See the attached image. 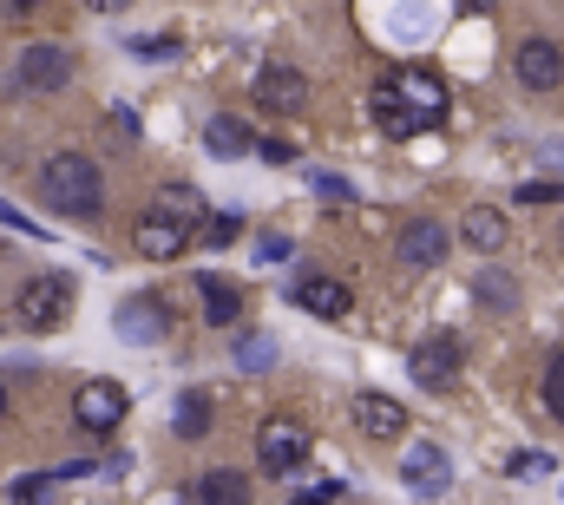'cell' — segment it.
<instances>
[{"label": "cell", "mask_w": 564, "mask_h": 505, "mask_svg": "<svg viewBox=\"0 0 564 505\" xmlns=\"http://www.w3.org/2000/svg\"><path fill=\"white\" fill-rule=\"evenodd\" d=\"M40 191H46V204L66 211V217H99V211H106V184H99V164H93L86 151H59V158H46Z\"/></svg>", "instance_id": "1"}, {"label": "cell", "mask_w": 564, "mask_h": 505, "mask_svg": "<svg viewBox=\"0 0 564 505\" xmlns=\"http://www.w3.org/2000/svg\"><path fill=\"white\" fill-rule=\"evenodd\" d=\"M302 460H308V427L289 420V413H270V420L257 427V466L276 473V480H289V473H302Z\"/></svg>", "instance_id": "2"}, {"label": "cell", "mask_w": 564, "mask_h": 505, "mask_svg": "<svg viewBox=\"0 0 564 505\" xmlns=\"http://www.w3.org/2000/svg\"><path fill=\"white\" fill-rule=\"evenodd\" d=\"M66 309H73V282H66V276H33V282H20V302H13L20 329L46 335V329L66 322Z\"/></svg>", "instance_id": "3"}, {"label": "cell", "mask_w": 564, "mask_h": 505, "mask_svg": "<svg viewBox=\"0 0 564 505\" xmlns=\"http://www.w3.org/2000/svg\"><path fill=\"white\" fill-rule=\"evenodd\" d=\"M66 79H73V46L40 40V46H26V53H20V73H13V86H20V93H59Z\"/></svg>", "instance_id": "4"}, {"label": "cell", "mask_w": 564, "mask_h": 505, "mask_svg": "<svg viewBox=\"0 0 564 505\" xmlns=\"http://www.w3.org/2000/svg\"><path fill=\"white\" fill-rule=\"evenodd\" d=\"M132 250L151 256V262H171V256L191 250V224L171 217V211H144L139 224H132Z\"/></svg>", "instance_id": "5"}, {"label": "cell", "mask_w": 564, "mask_h": 505, "mask_svg": "<svg viewBox=\"0 0 564 505\" xmlns=\"http://www.w3.org/2000/svg\"><path fill=\"white\" fill-rule=\"evenodd\" d=\"M73 413H79L86 433H112V427L126 420V387H119V380H86V387L73 394Z\"/></svg>", "instance_id": "6"}, {"label": "cell", "mask_w": 564, "mask_h": 505, "mask_svg": "<svg viewBox=\"0 0 564 505\" xmlns=\"http://www.w3.org/2000/svg\"><path fill=\"white\" fill-rule=\"evenodd\" d=\"M446 250H453V230H446L440 217H414V224L394 237V256H401V262H414V269H433Z\"/></svg>", "instance_id": "7"}, {"label": "cell", "mask_w": 564, "mask_h": 505, "mask_svg": "<svg viewBox=\"0 0 564 505\" xmlns=\"http://www.w3.org/2000/svg\"><path fill=\"white\" fill-rule=\"evenodd\" d=\"M295 309H308V315H322V322H341V315L355 309V289L335 282V276H302V282H295Z\"/></svg>", "instance_id": "8"}, {"label": "cell", "mask_w": 564, "mask_h": 505, "mask_svg": "<svg viewBox=\"0 0 564 505\" xmlns=\"http://www.w3.org/2000/svg\"><path fill=\"white\" fill-rule=\"evenodd\" d=\"M112 329H119V342H164L171 315H164V302H158V296H132V302H119Z\"/></svg>", "instance_id": "9"}, {"label": "cell", "mask_w": 564, "mask_h": 505, "mask_svg": "<svg viewBox=\"0 0 564 505\" xmlns=\"http://www.w3.org/2000/svg\"><path fill=\"white\" fill-rule=\"evenodd\" d=\"M257 106H263V112H302V106H308V79H302L295 66H263Z\"/></svg>", "instance_id": "10"}, {"label": "cell", "mask_w": 564, "mask_h": 505, "mask_svg": "<svg viewBox=\"0 0 564 505\" xmlns=\"http://www.w3.org/2000/svg\"><path fill=\"white\" fill-rule=\"evenodd\" d=\"M197 302H204V322H210V329H237V315H243V289L224 282L217 269L197 276Z\"/></svg>", "instance_id": "11"}, {"label": "cell", "mask_w": 564, "mask_h": 505, "mask_svg": "<svg viewBox=\"0 0 564 505\" xmlns=\"http://www.w3.org/2000/svg\"><path fill=\"white\" fill-rule=\"evenodd\" d=\"M355 427H361L368 440H401V433H408V407L388 400V394H361V400H355Z\"/></svg>", "instance_id": "12"}, {"label": "cell", "mask_w": 564, "mask_h": 505, "mask_svg": "<svg viewBox=\"0 0 564 505\" xmlns=\"http://www.w3.org/2000/svg\"><path fill=\"white\" fill-rule=\"evenodd\" d=\"M414 380H421V387H453V380H459V342H453V335L421 342V348H414Z\"/></svg>", "instance_id": "13"}, {"label": "cell", "mask_w": 564, "mask_h": 505, "mask_svg": "<svg viewBox=\"0 0 564 505\" xmlns=\"http://www.w3.org/2000/svg\"><path fill=\"white\" fill-rule=\"evenodd\" d=\"M519 79H525L532 93H552L564 79V53L552 40H525V46H519Z\"/></svg>", "instance_id": "14"}, {"label": "cell", "mask_w": 564, "mask_h": 505, "mask_svg": "<svg viewBox=\"0 0 564 505\" xmlns=\"http://www.w3.org/2000/svg\"><path fill=\"white\" fill-rule=\"evenodd\" d=\"M394 93L414 106V119H421V126L446 119V86H440L433 73H421V66H414V73H401V79H394Z\"/></svg>", "instance_id": "15"}, {"label": "cell", "mask_w": 564, "mask_h": 505, "mask_svg": "<svg viewBox=\"0 0 564 505\" xmlns=\"http://www.w3.org/2000/svg\"><path fill=\"white\" fill-rule=\"evenodd\" d=\"M401 480L414 486V493H446V480H453V460L433 447V440H421L414 453H408V466H401Z\"/></svg>", "instance_id": "16"}, {"label": "cell", "mask_w": 564, "mask_h": 505, "mask_svg": "<svg viewBox=\"0 0 564 505\" xmlns=\"http://www.w3.org/2000/svg\"><path fill=\"white\" fill-rule=\"evenodd\" d=\"M459 237H466L479 256H499V250H506V211L473 204V211H466V224H459Z\"/></svg>", "instance_id": "17"}, {"label": "cell", "mask_w": 564, "mask_h": 505, "mask_svg": "<svg viewBox=\"0 0 564 505\" xmlns=\"http://www.w3.org/2000/svg\"><path fill=\"white\" fill-rule=\"evenodd\" d=\"M375 126L388 131V138H414V131H421V119H414V106H408L394 86H381V93H375Z\"/></svg>", "instance_id": "18"}, {"label": "cell", "mask_w": 564, "mask_h": 505, "mask_svg": "<svg viewBox=\"0 0 564 505\" xmlns=\"http://www.w3.org/2000/svg\"><path fill=\"white\" fill-rule=\"evenodd\" d=\"M204 144H210L217 158H250V144H257V138H250L243 119H210V126H204Z\"/></svg>", "instance_id": "19"}, {"label": "cell", "mask_w": 564, "mask_h": 505, "mask_svg": "<svg viewBox=\"0 0 564 505\" xmlns=\"http://www.w3.org/2000/svg\"><path fill=\"white\" fill-rule=\"evenodd\" d=\"M171 427H177L184 440H204V433H210V394H177Z\"/></svg>", "instance_id": "20"}, {"label": "cell", "mask_w": 564, "mask_h": 505, "mask_svg": "<svg viewBox=\"0 0 564 505\" xmlns=\"http://www.w3.org/2000/svg\"><path fill=\"white\" fill-rule=\"evenodd\" d=\"M158 211H171V217H184V224H197V217H204L210 204H204V197H197L191 184H164V191H158Z\"/></svg>", "instance_id": "21"}, {"label": "cell", "mask_w": 564, "mask_h": 505, "mask_svg": "<svg viewBox=\"0 0 564 505\" xmlns=\"http://www.w3.org/2000/svg\"><path fill=\"white\" fill-rule=\"evenodd\" d=\"M243 493H250L243 473H204V486H197V499H210V505H237Z\"/></svg>", "instance_id": "22"}, {"label": "cell", "mask_w": 564, "mask_h": 505, "mask_svg": "<svg viewBox=\"0 0 564 505\" xmlns=\"http://www.w3.org/2000/svg\"><path fill=\"white\" fill-rule=\"evenodd\" d=\"M237 237H243V217H237V211H204V244L224 250V244H237Z\"/></svg>", "instance_id": "23"}, {"label": "cell", "mask_w": 564, "mask_h": 505, "mask_svg": "<svg viewBox=\"0 0 564 505\" xmlns=\"http://www.w3.org/2000/svg\"><path fill=\"white\" fill-rule=\"evenodd\" d=\"M270 355H276L270 335H243V342H237V362H243V368H270Z\"/></svg>", "instance_id": "24"}, {"label": "cell", "mask_w": 564, "mask_h": 505, "mask_svg": "<svg viewBox=\"0 0 564 505\" xmlns=\"http://www.w3.org/2000/svg\"><path fill=\"white\" fill-rule=\"evenodd\" d=\"M552 466H558L552 453H512V466H506V473H512V480H539V473H552Z\"/></svg>", "instance_id": "25"}, {"label": "cell", "mask_w": 564, "mask_h": 505, "mask_svg": "<svg viewBox=\"0 0 564 505\" xmlns=\"http://www.w3.org/2000/svg\"><path fill=\"white\" fill-rule=\"evenodd\" d=\"M53 486H59V473H33V480H13V486H7V499H46Z\"/></svg>", "instance_id": "26"}, {"label": "cell", "mask_w": 564, "mask_h": 505, "mask_svg": "<svg viewBox=\"0 0 564 505\" xmlns=\"http://www.w3.org/2000/svg\"><path fill=\"white\" fill-rule=\"evenodd\" d=\"M250 151H257L263 164H295V144H289V138H257Z\"/></svg>", "instance_id": "27"}, {"label": "cell", "mask_w": 564, "mask_h": 505, "mask_svg": "<svg viewBox=\"0 0 564 505\" xmlns=\"http://www.w3.org/2000/svg\"><path fill=\"white\" fill-rule=\"evenodd\" d=\"M545 407H552V413L564 420V355L552 362V368H545Z\"/></svg>", "instance_id": "28"}, {"label": "cell", "mask_w": 564, "mask_h": 505, "mask_svg": "<svg viewBox=\"0 0 564 505\" xmlns=\"http://www.w3.org/2000/svg\"><path fill=\"white\" fill-rule=\"evenodd\" d=\"M315 191H322V197H335V204H348V197H355V184H348V178H335V171H315Z\"/></svg>", "instance_id": "29"}, {"label": "cell", "mask_w": 564, "mask_h": 505, "mask_svg": "<svg viewBox=\"0 0 564 505\" xmlns=\"http://www.w3.org/2000/svg\"><path fill=\"white\" fill-rule=\"evenodd\" d=\"M479 296H486V302H499V309H512V296H519V289H512L506 276H479Z\"/></svg>", "instance_id": "30"}, {"label": "cell", "mask_w": 564, "mask_h": 505, "mask_svg": "<svg viewBox=\"0 0 564 505\" xmlns=\"http://www.w3.org/2000/svg\"><path fill=\"white\" fill-rule=\"evenodd\" d=\"M144 60H164V53H177V40H164V33H144V40H132Z\"/></svg>", "instance_id": "31"}, {"label": "cell", "mask_w": 564, "mask_h": 505, "mask_svg": "<svg viewBox=\"0 0 564 505\" xmlns=\"http://www.w3.org/2000/svg\"><path fill=\"white\" fill-rule=\"evenodd\" d=\"M564 197V184H525V191H519V204H558Z\"/></svg>", "instance_id": "32"}, {"label": "cell", "mask_w": 564, "mask_h": 505, "mask_svg": "<svg viewBox=\"0 0 564 505\" xmlns=\"http://www.w3.org/2000/svg\"><path fill=\"white\" fill-rule=\"evenodd\" d=\"M0 224H13L20 237H40V224H33V217H20V211H7V204H0Z\"/></svg>", "instance_id": "33"}, {"label": "cell", "mask_w": 564, "mask_h": 505, "mask_svg": "<svg viewBox=\"0 0 564 505\" xmlns=\"http://www.w3.org/2000/svg\"><path fill=\"white\" fill-rule=\"evenodd\" d=\"M289 256V237H263V262H282Z\"/></svg>", "instance_id": "34"}, {"label": "cell", "mask_w": 564, "mask_h": 505, "mask_svg": "<svg viewBox=\"0 0 564 505\" xmlns=\"http://www.w3.org/2000/svg\"><path fill=\"white\" fill-rule=\"evenodd\" d=\"M86 7H93V13H126L132 0H86Z\"/></svg>", "instance_id": "35"}, {"label": "cell", "mask_w": 564, "mask_h": 505, "mask_svg": "<svg viewBox=\"0 0 564 505\" xmlns=\"http://www.w3.org/2000/svg\"><path fill=\"white\" fill-rule=\"evenodd\" d=\"M459 7H466V13H492V0H459Z\"/></svg>", "instance_id": "36"}, {"label": "cell", "mask_w": 564, "mask_h": 505, "mask_svg": "<svg viewBox=\"0 0 564 505\" xmlns=\"http://www.w3.org/2000/svg\"><path fill=\"white\" fill-rule=\"evenodd\" d=\"M7 7H13V13H33V7H40V0H7Z\"/></svg>", "instance_id": "37"}, {"label": "cell", "mask_w": 564, "mask_h": 505, "mask_svg": "<svg viewBox=\"0 0 564 505\" xmlns=\"http://www.w3.org/2000/svg\"><path fill=\"white\" fill-rule=\"evenodd\" d=\"M0 420H7V380H0Z\"/></svg>", "instance_id": "38"}]
</instances>
